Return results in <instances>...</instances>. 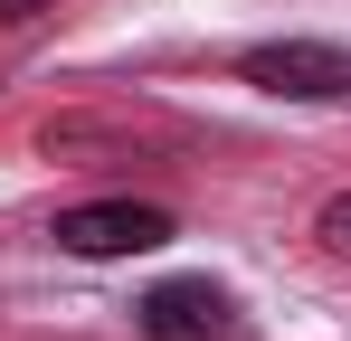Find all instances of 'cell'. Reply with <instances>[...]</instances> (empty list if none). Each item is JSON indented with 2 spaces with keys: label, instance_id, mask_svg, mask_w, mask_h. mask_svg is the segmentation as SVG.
Instances as JSON below:
<instances>
[{
  "label": "cell",
  "instance_id": "6da1fadb",
  "mask_svg": "<svg viewBox=\"0 0 351 341\" xmlns=\"http://www.w3.org/2000/svg\"><path fill=\"white\" fill-rule=\"evenodd\" d=\"M247 86L285 95V105H342L351 95V48H323V38H276V48H247L237 57Z\"/></svg>",
  "mask_w": 351,
  "mask_h": 341
},
{
  "label": "cell",
  "instance_id": "7a4b0ae2",
  "mask_svg": "<svg viewBox=\"0 0 351 341\" xmlns=\"http://www.w3.org/2000/svg\"><path fill=\"white\" fill-rule=\"evenodd\" d=\"M48 237L66 256H152L171 237V209H152V199H86V209H58Z\"/></svg>",
  "mask_w": 351,
  "mask_h": 341
},
{
  "label": "cell",
  "instance_id": "3957f363",
  "mask_svg": "<svg viewBox=\"0 0 351 341\" xmlns=\"http://www.w3.org/2000/svg\"><path fill=\"white\" fill-rule=\"evenodd\" d=\"M133 313H143V341H237V303H228L209 275H171V284H152Z\"/></svg>",
  "mask_w": 351,
  "mask_h": 341
},
{
  "label": "cell",
  "instance_id": "277c9868",
  "mask_svg": "<svg viewBox=\"0 0 351 341\" xmlns=\"http://www.w3.org/2000/svg\"><path fill=\"white\" fill-rule=\"evenodd\" d=\"M313 237H323V256H342V266H351V190H342V199H323Z\"/></svg>",
  "mask_w": 351,
  "mask_h": 341
},
{
  "label": "cell",
  "instance_id": "5b68a950",
  "mask_svg": "<svg viewBox=\"0 0 351 341\" xmlns=\"http://www.w3.org/2000/svg\"><path fill=\"white\" fill-rule=\"evenodd\" d=\"M38 10H48V0H0V29H29Z\"/></svg>",
  "mask_w": 351,
  "mask_h": 341
}]
</instances>
